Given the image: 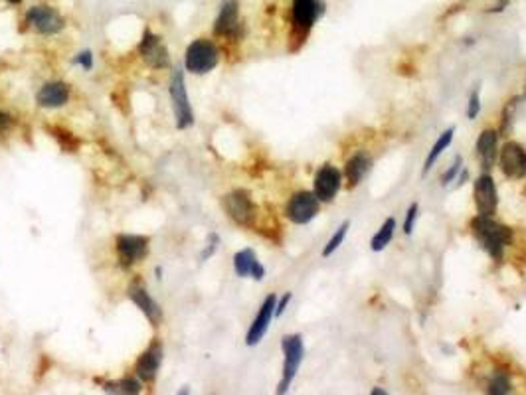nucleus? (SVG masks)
<instances>
[{"label":"nucleus","instance_id":"obj_1","mask_svg":"<svg viewBox=\"0 0 526 395\" xmlns=\"http://www.w3.org/2000/svg\"><path fill=\"white\" fill-rule=\"evenodd\" d=\"M471 234L493 261H500L505 257V251L512 241L511 227L500 223V221L493 220V216H479L477 214L471 220Z\"/></svg>","mask_w":526,"mask_h":395},{"label":"nucleus","instance_id":"obj_2","mask_svg":"<svg viewBox=\"0 0 526 395\" xmlns=\"http://www.w3.org/2000/svg\"><path fill=\"white\" fill-rule=\"evenodd\" d=\"M220 63V50L212 40L198 38L194 40L184 54V65L194 75H202L212 72Z\"/></svg>","mask_w":526,"mask_h":395},{"label":"nucleus","instance_id":"obj_3","mask_svg":"<svg viewBox=\"0 0 526 395\" xmlns=\"http://www.w3.org/2000/svg\"><path fill=\"white\" fill-rule=\"evenodd\" d=\"M281 348H283L285 362H283V376H281V381H279L277 394H287L293 380H295V376H297V372H299V367L303 364L305 344H303L301 334H289V336H283Z\"/></svg>","mask_w":526,"mask_h":395},{"label":"nucleus","instance_id":"obj_4","mask_svg":"<svg viewBox=\"0 0 526 395\" xmlns=\"http://www.w3.org/2000/svg\"><path fill=\"white\" fill-rule=\"evenodd\" d=\"M324 14V2L322 0H293L291 6V24L293 34L303 42L313 30L315 22Z\"/></svg>","mask_w":526,"mask_h":395},{"label":"nucleus","instance_id":"obj_5","mask_svg":"<svg viewBox=\"0 0 526 395\" xmlns=\"http://www.w3.org/2000/svg\"><path fill=\"white\" fill-rule=\"evenodd\" d=\"M222 205L228 218L242 227H253L257 220V205L253 204L251 196L246 190H234L224 196Z\"/></svg>","mask_w":526,"mask_h":395},{"label":"nucleus","instance_id":"obj_6","mask_svg":"<svg viewBox=\"0 0 526 395\" xmlns=\"http://www.w3.org/2000/svg\"><path fill=\"white\" fill-rule=\"evenodd\" d=\"M171 101H173V111L176 117V127L178 129H188L194 125V113H192L191 101L186 95V85H184V74L180 70L173 72L171 77Z\"/></svg>","mask_w":526,"mask_h":395},{"label":"nucleus","instance_id":"obj_7","mask_svg":"<svg viewBox=\"0 0 526 395\" xmlns=\"http://www.w3.org/2000/svg\"><path fill=\"white\" fill-rule=\"evenodd\" d=\"M319 212H321V202H319V198L315 196V192L307 190H301L297 192V194H293L289 204H287V210H285L289 221L297 223V225H307V223H311V221L319 216Z\"/></svg>","mask_w":526,"mask_h":395},{"label":"nucleus","instance_id":"obj_8","mask_svg":"<svg viewBox=\"0 0 526 395\" xmlns=\"http://www.w3.org/2000/svg\"><path fill=\"white\" fill-rule=\"evenodd\" d=\"M26 24H28L32 30H36L38 34L52 36V34H58V32L64 30L66 20H64V16L59 14L54 6L38 4V6L28 8V12H26Z\"/></svg>","mask_w":526,"mask_h":395},{"label":"nucleus","instance_id":"obj_9","mask_svg":"<svg viewBox=\"0 0 526 395\" xmlns=\"http://www.w3.org/2000/svg\"><path fill=\"white\" fill-rule=\"evenodd\" d=\"M473 198L479 216H495L498 210V192L495 178L485 172L473 184Z\"/></svg>","mask_w":526,"mask_h":395},{"label":"nucleus","instance_id":"obj_10","mask_svg":"<svg viewBox=\"0 0 526 395\" xmlns=\"http://www.w3.org/2000/svg\"><path fill=\"white\" fill-rule=\"evenodd\" d=\"M498 166L503 174L512 180L526 178V148L518 143H505L498 150Z\"/></svg>","mask_w":526,"mask_h":395},{"label":"nucleus","instance_id":"obj_11","mask_svg":"<svg viewBox=\"0 0 526 395\" xmlns=\"http://www.w3.org/2000/svg\"><path fill=\"white\" fill-rule=\"evenodd\" d=\"M148 243H150V239L146 235H117V253L121 265L123 267H131V265L143 261L146 255H148Z\"/></svg>","mask_w":526,"mask_h":395},{"label":"nucleus","instance_id":"obj_12","mask_svg":"<svg viewBox=\"0 0 526 395\" xmlns=\"http://www.w3.org/2000/svg\"><path fill=\"white\" fill-rule=\"evenodd\" d=\"M340 170L333 166V164H322L321 168L315 174V182H313V192L319 198L321 204H329L336 198V194L340 190Z\"/></svg>","mask_w":526,"mask_h":395},{"label":"nucleus","instance_id":"obj_13","mask_svg":"<svg viewBox=\"0 0 526 395\" xmlns=\"http://www.w3.org/2000/svg\"><path fill=\"white\" fill-rule=\"evenodd\" d=\"M139 54L145 59V63L153 70H162L168 65V50L162 44L161 36L153 34L150 30H145L143 40L139 44Z\"/></svg>","mask_w":526,"mask_h":395},{"label":"nucleus","instance_id":"obj_14","mask_svg":"<svg viewBox=\"0 0 526 395\" xmlns=\"http://www.w3.org/2000/svg\"><path fill=\"white\" fill-rule=\"evenodd\" d=\"M275 305H277V296H275V294H269V296L263 301L257 316L253 318L251 326H249L248 334H246V344H248V346H257L263 340V336L267 334L269 324L275 318Z\"/></svg>","mask_w":526,"mask_h":395},{"label":"nucleus","instance_id":"obj_15","mask_svg":"<svg viewBox=\"0 0 526 395\" xmlns=\"http://www.w3.org/2000/svg\"><path fill=\"white\" fill-rule=\"evenodd\" d=\"M240 4L237 0H224L220 4L218 16L214 22V34L222 38H237L240 34Z\"/></svg>","mask_w":526,"mask_h":395},{"label":"nucleus","instance_id":"obj_16","mask_svg":"<svg viewBox=\"0 0 526 395\" xmlns=\"http://www.w3.org/2000/svg\"><path fill=\"white\" fill-rule=\"evenodd\" d=\"M162 364V344L161 342H153L145 352L143 356L137 360V366H135V372H137V378L145 383H153L157 380V374H159V367Z\"/></svg>","mask_w":526,"mask_h":395},{"label":"nucleus","instance_id":"obj_17","mask_svg":"<svg viewBox=\"0 0 526 395\" xmlns=\"http://www.w3.org/2000/svg\"><path fill=\"white\" fill-rule=\"evenodd\" d=\"M477 159L481 162L483 170L489 172L498 159V132L495 129H485L477 139Z\"/></svg>","mask_w":526,"mask_h":395},{"label":"nucleus","instance_id":"obj_18","mask_svg":"<svg viewBox=\"0 0 526 395\" xmlns=\"http://www.w3.org/2000/svg\"><path fill=\"white\" fill-rule=\"evenodd\" d=\"M129 298L143 310V314H145L146 318L153 322L155 326L162 321V310L161 307H159V303L148 294V291H146L139 281H135L131 287H129Z\"/></svg>","mask_w":526,"mask_h":395},{"label":"nucleus","instance_id":"obj_19","mask_svg":"<svg viewBox=\"0 0 526 395\" xmlns=\"http://www.w3.org/2000/svg\"><path fill=\"white\" fill-rule=\"evenodd\" d=\"M234 271L237 277H251L255 281H263L265 269L257 261L253 249H242L234 255Z\"/></svg>","mask_w":526,"mask_h":395},{"label":"nucleus","instance_id":"obj_20","mask_svg":"<svg viewBox=\"0 0 526 395\" xmlns=\"http://www.w3.org/2000/svg\"><path fill=\"white\" fill-rule=\"evenodd\" d=\"M36 101L40 107H46V109H58V107H64L66 103L70 101V88L61 81H52V83H46L44 88L38 91L36 95Z\"/></svg>","mask_w":526,"mask_h":395},{"label":"nucleus","instance_id":"obj_21","mask_svg":"<svg viewBox=\"0 0 526 395\" xmlns=\"http://www.w3.org/2000/svg\"><path fill=\"white\" fill-rule=\"evenodd\" d=\"M370 166H372V161L366 156L364 152H356V154H352L351 159L347 161V166H344V174H347V180H349V188H356L360 182H362V178L368 174V170H370Z\"/></svg>","mask_w":526,"mask_h":395},{"label":"nucleus","instance_id":"obj_22","mask_svg":"<svg viewBox=\"0 0 526 395\" xmlns=\"http://www.w3.org/2000/svg\"><path fill=\"white\" fill-rule=\"evenodd\" d=\"M454 134H455V127H449L447 131H443L439 134V139L436 141V145L431 147V150L427 152V159L424 162V170H422V176H425L429 170H431V166L438 162V159L443 154V150H447V148L451 147V143H454Z\"/></svg>","mask_w":526,"mask_h":395},{"label":"nucleus","instance_id":"obj_23","mask_svg":"<svg viewBox=\"0 0 526 395\" xmlns=\"http://www.w3.org/2000/svg\"><path fill=\"white\" fill-rule=\"evenodd\" d=\"M396 232V220L394 218H388V220L384 221L380 225V230L374 234V237L370 239V249L374 251V253H380L384 249L390 245V241H392V237H394Z\"/></svg>","mask_w":526,"mask_h":395},{"label":"nucleus","instance_id":"obj_24","mask_svg":"<svg viewBox=\"0 0 526 395\" xmlns=\"http://www.w3.org/2000/svg\"><path fill=\"white\" fill-rule=\"evenodd\" d=\"M487 392L491 395H507L512 392V383L509 374L505 372H495L491 376V380L487 383Z\"/></svg>","mask_w":526,"mask_h":395},{"label":"nucleus","instance_id":"obj_25","mask_svg":"<svg viewBox=\"0 0 526 395\" xmlns=\"http://www.w3.org/2000/svg\"><path fill=\"white\" fill-rule=\"evenodd\" d=\"M349 227H351V221L349 220L342 221V223L336 227V232L333 234V237L329 239V243H327V245H324V249H322V257H324V259H327V257H331L336 249L342 245L344 237H347V234H349Z\"/></svg>","mask_w":526,"mask_h":395},{"label":"nucleus","instance_id":"obj_26","mask_svg":"<svg viewBox=\"0 0 526 395\" xmlns=\"http://www.w3.org/2000/svg\"><path fill=\"white\" fill-rule=\"evenodd\" d=\"M105 392H119V394H139L141 383L137 380H123L119 383H107Z\"/></svg>","mask_w":526,"mask_h":395},{"label":"nucleus","instance_id":"obj_27","mask_svg":"<svg viewBox=\"0 0 526 395\" xmlns=\"http://www.w3.org/2000/svg\"><path fill=\"white\" fill-rule=\"evenodd\" d=\"M461 166H463V156H461V154H457V156H455L454 164L447 168V172H445V174L441 176V186H447V184H451L455 178L459 176V172H461Z\"/></svg>","mask_w":526,"mask_h":395},{"label":"nucleus","instance_id":"obj_28","mask_svg":"<svg viewBox=\"0 0 526 395\" xmlns=\"http://www.w3.org/2000/svg\"><path fill=\"white\" fill-rule=\"evenodd\" d=\"M418 212H420V204L413 202L409 205L408 212H406V220H404V234L411 235L413 234V225H416V220H418Z\"/></svg>","mask_w":526,"mask_h":395},{"label":"nucleus","instance_id":"obj_29","mask_svg":"<svg viewBox=\"0 0 526 395\" xmlns=\"http://www.w3.org/2000/svg\"><path fill=\"white\" fill-rule=\"evenodd\" d=\"M52 132H54V136L59 141L61 148H68V152H73V150H75V139H73L70 132L64 131V129H52Z\"/></svg>","mask_w":526,"mask_h":395},{"label":"nucleus","instance_id":"obj_30","mask_svg":"<svg viewBox=\"0 0 526 395\" xmlns=\"http://www.w3.org/2000/svg\"><path fill=\"white\" fill-rule=\"evenodd\" d=\"M479 111H481V93H479V89H475L473 93H471V97H469V105H467V119H473L479 115Z\"/></svg>","mask_w":526,"mask_h":395},{"label":"nucleus","instance_id":"obj_31","mask_svg":"<svg viewBox=\"0 0 526 395\" xmlns=\"http://www.w3.org/2000/svg\"><path fill=\"white\" fill-rule=\"evenodd\" d=\"M75 63H79L86 72H89L91 68H93V54L86 50V52H81V54H77V58H75Z\"/></svg>","mask_w":526,"mask_h":395},{"label":"nucleus","instance_id":"obj_32","mask_svg":"<svg viewBox=\"0 0 526 395\" xmlns=\"http://www.w3.org/2000/svg\"><path fill=\"white\" fill-rule=\"evenodd\" d=\"M293 294L291 293H285L281 296V301H277V305H275V318H279L285 310H287V305L291 303Z\"/></svg>","mask_w":526,"mask_h":395},{"label":"nucleus","instance_id":"obj_33","mask_svg":"<svg viewBox=\"0 0 526 395\" xmlns=\"http://www.w3.org/2000/svg\"><path fill=\"white\" fill-rule=\"evenodd\" d=\"M10 125H12V117L0 111V134H2L4 131H8V127H10Z\"/></svg>","mask_w":526,"mask_h":395},{"label":"nucleus","instance_id":"obj_34","mask_svg":"<svg viewBox=\"0 0 526 395\" xmlns=\"http://www.w3.org/2000/svg\"><path fill=\"white\" fill-rule=\"evenodd\" d=\"M388 392L386 389H382V387H374L372 392H370V395H386Z\"/></svg>","mask_w":526,"mask_h":395},{"label":"nucleus","instance_id":"obj_35","mask_svg":"<svg viewBox=\"0 0 526 395\" xmlns=\"http://www.w3.org/2000/svg\"><path fill=\"white\" fill-rule=\"evenodd\" d=\"M4 2H8V4H22V0H4Z\"/></svg>","mask_w":526,"mask_h":395},{"label":"nucleus","instance_id":"obj_36","mask_svg":"<svg viewBox=\"0 0 526 395\" xmlns=\"http://www.w3.org/2000/svg\"><path fill=\"white\" fill-rule=\"evenodd\" d=\"M525 95H526V83H525Z\"/></svg>","mask_w":526,"mask_h":395}]
</instances>
